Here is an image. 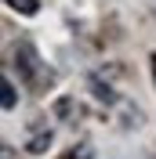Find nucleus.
Here are the masks:
<instances>
[{
    "label": "nucleus",
    "mask_w": 156,
    "mask_h": 159,
    "mask_svg": "<svg viewBox=\"0 0 156 159\" xmlns=\"http://www.w3.org/2000/svg\"><path fill=\"white\" fill-rule=\"evenodd\" d=\"M4 4H7L11 11H18V15H37V0H4Z\"/></svg>",
    "instance_id": "obj_2"
},
{
    "label": "nucleus",
    "mask_w": 156,
    "mask_h": 159,
    "mask_svg": "<svg viewBox=\"0 0 156 159\" xmlns=\"http://www.w3.org/2000/svg\"><path fill=\"white\" fill-rule=\"evenodd\" d=\"M0 90H4V109H15V87H11V80L0 83Z\"/></svg>",
    "instance_id": "obj_3"
},
{
    "label": "nucleus",
    "mask_w": 156,
    "mask_h": 159,
    "mask_svg": "<svg viewBox=\"0 0 156 159\" xmlns=\"http://www.w3.org/2000/svg\"><path fill=\"white\" fill-rule=\"evenodd\" d=\"M15 61L22 65L26 80H29V83H37V69H40V58H37V51H33V43H18V47H15Z\"/></svg>",
    "instance_id": "obj_1"
},
{
    "label": "nucleus",
    "mask_w": 156,
    "mask_h": 159,
    "mask_svg": "<svg viewBox=\"0 0 156 159\" xmlns=\"http://www.w3.org/2000/svg\"><path fill=\"white\" fill-rule=\"evenodd\" d=\"M47 145H51V134H44V138H33V141H29V152H44Z\"/></svg>",
    "instance_id": "obj_4"
}]
</instances>
